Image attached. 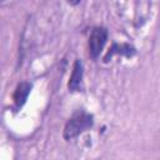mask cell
<instances>
[{
  "mask_svg": "<svg viewBox=\"0 0 160 160\" xmlns=\"http://www.w3.org/2000/svg\"><path fill=\"white\" fill-rule=\"evenodd\" d=\"M94 125V118L91 114L86 111H78L75 112L65 124L62 136L65 140H71L80 135L81 132L86 131Z\"/></svg>",
  "mask_w": 160,
  "mask_h": 160,
  "instance_id": "obj_1",
  "label": "cell"
},
{
  "mask_svg": "<svg viewBox=\"0 0 160 160\" xmlns=\"http://www.w3.org/2000/svg\"><path fill=\"white\" fill-rule=\"evenodd\" d=\"M108 40V29L104 26H96L91 30V34L89 36V55L91 59L96 60Z\"/></svg>",
  "mask_w": 160,
  "mask_h": 160,
  "instance_id": "obj_2",
  "label": "cell"
},
{
  "mask_svg": "<svg viewBox=\"0 0 160 160\" xmlns=\"http://www.w3.org/2000/svg\"><path fill=\"white\" fill-rule=\"evenodd\" d=\"M82 76H84V65L80 59H76L72 66V71L68 82V89L71 92L80 91L82 86Z\"/></svg>",
  "mask_w": 160,
  "mask_h": 160,
  "instance_id": "obj_3",
  "label": "cell"
},
{
  "mask_svg": "<svg viewBox=\"0 0 160 160\" xmlns=\"http://www.w3.org/2000/svg\"><path fill=\"white\" fill-rule=\"evenodd\" d=\"M31 88H32V84L30 81H21L16 85L14 95H12V100H14L16 109H20L26 102L28 96L31 91Z\"/></svg>",
  "mask_w": 160,
  "mask_h": 160,
  "instance_id": "obj_4",
  "label": "cell"
},
{
  "mask_svg": "<svg viewBox=\"0 0 160 160\" xmlns=\"http://www.w3.org/2000/svg\"><path fill=\"white\" fill-rule=\"evenodd\" d=\"M135 48L131 46L130 44H112V46L109 49V51L106 52L105 58H104V61L108 62L109 59L115 55V54H121V55H125V56H132L135 54Z\"/></svg>",
  "mask_w": 160,
  "mask_h": 160,
  "instance_id": "obj_5",
  "label": "cell"
}]
</instances>
